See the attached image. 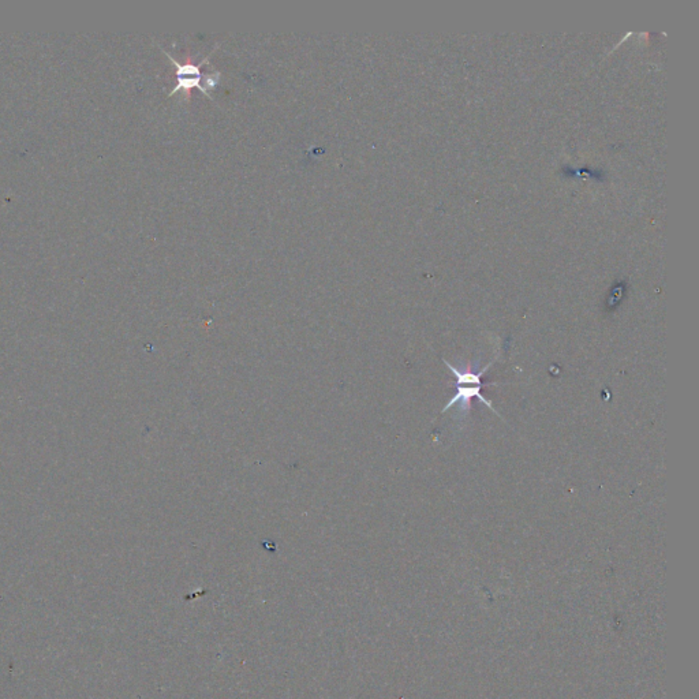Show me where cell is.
<instances>
[{
	"label": "cell",
	"instance_id": "1",
	"mask_svg": "<svg viewBox=\"0 0 699 699\" xmlns=\"http://www.w3.org/2000/svg\"><path fill=\"white\" fill-rule=\"evenodd\" d=\"M444 364H446L447 369H450V371L452 372V375L455 376V380H457V393H455V396H454V397H452V399H451V400H450V401L444 406L443 413H446L448 408H451L455 403H461L463 407H468V406H470L471 399H478L479 401H482L483 404H486V406H488V407H489V408H490L494 414H497V415H499V413H497V410L494 408V406L492 404V401H490V400H488V399L482 395V392H481V389H482L483 386H489V384H490V383L483 384V383H482V376H483V373L489 369V366H492V364H493V362H490L488 366H485V368H483L481 372H478V373H472V372H461L459 369H457L455 366H452V365H451L450 362H447L446 359H444Z\"/></svg>",
	"mask_w": 699,
	"mask_h": 699
},
{
	"label": "cell",
	"instance_id": "2",
	"mask_svg": "<svg viewBox=\"0 0 699 699\" xmlns=\"http://www.w3.org/2000/svg\"><path fill=\"white\" fill-rule=\"evenodd\" d=\"M219 45H220V44H216V47L213 48V51L211 52V55L215 52V50H216ZM161 51H163V52H164V55H165V56H167V58H168V59H169V61L175 65V67H176V77L182 78L187 77V76H190V77H204V76H205V74H202V73H201V66H202L204 63H207V62H208V59H209V56H211V55H208V56H207V58H205V59H204L200 65H194V63H191V61H187L186 63H179L178 61H175V59L171 56V54H168V52H167V51H164L163 48H161Z\"/></svg>",
	"mask_w": 699,
	"mask_h": 699
}]
</instances>
